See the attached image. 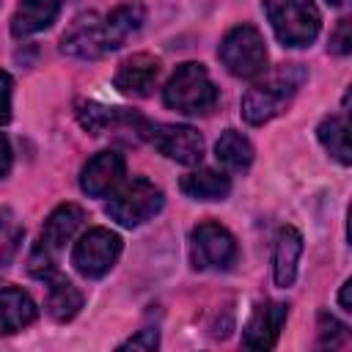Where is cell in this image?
<instances>
[{
  "label": "cell",
  "instance_id": "cell-13",
  "mask_svg": "<svg viewBox=\"0 0 352 352\" xmlns=\"http://www.w3.org/2000/svg\"><path fill=\"white\" fill-rule=\"evenodd\" d=\"M160 77V60L154 55L138 52L118 63V72L113 77V85L126 96H148L154 82Z\"/></svg>",
  "mask_w": 352,
  "mask_h": 352
},
{
  "label": "cell",
  "instance_id": "cell-27",
  "mask_svg": "<svg viewBox=\"0 0 352 352\" xmlns=\"http://www.w3.org/2000/svg\"><path fill=\"white\" fill-rule=\"evenodd\" d=\"M8 170H11V143H8V138L0 132V179H3Z\"/></svg>",
  "mask_w": 352,
  "mask_h": 352
},
{
  "label": "cell",
  "instance_id": "cell-6",
  "mask_svg": "<svg viewBox=\"0 0 352 352\" xmlns=\"http://www.w3.org/2000/svg\"><path fill=\"white\" fill-rule=\"evenodd\" d=\"M165 204L162 190L148 182V179H132L126 182L110 201H107V214L124 228H135L146 220H151Z\"/></svg>",
  "mask_w": 352,
  "mask_h": 352
},
{
  "label": "cell",
  "instance_id": "cell-29",
  "mask_svg": "<svg viewBox=\"0 0 352 352\" xmlns=\"http://www.w3.org/2000/svg\"><path fill=\"white\" fill-rule=\"evenodd\" d=\"M346 0H327V6H344Z\"/></svg>",
  "mask_w": 352,
  "mask_h": 352
},
{
  "label": "cell",
  "instance_id": "cell-25",
  "mask_svg": "<svg viewBox=\"0 0 352 352\" xmlns=\"http://www.w3.org/2000/svg\"><path fill=\"white\" fill-rule=\"evenodd\" d=\"M330 52H336V55H349L352 52V22L349 19H341L338 28L333 30V36H330Z\"/></svg>",
  "mask_w": 352,
  "mask_h": 352
},
{
  "label": "cell",
  "instance_id": "cell-21",
  "mask_svg": "<svg viewBox=\"0 0 352 352\" xmlns=\"http://www.w3.org/2000/svg\"><path fill=\"white\" fill-rule=\"evenodd\" d=\"M214 157H217V162H220L226 170L242 173V170H248L250 162H253V143H250L242 132L226 129V132L217 138V143H214Z\"/></svg>",
  "mask_w": 352,
  "mask_h": 352
},
{
  "label": "cell",
  "instance_id": "cell-14",
  "mask_svg": "<svg viewBox=\"0 0 352 352\" xmlns=\"http://www.w3.org/2000/svg\"><path fill=\"white\" fill-rule=\"evenodd\" d=\"M302 256V234L294 226H283L275 236V248H272V278L275 286L289 289L297 278V264Z\"/></svg>",
  "mask_w": 352,
  "mask_h": 352
},
{
  "label": "cell",
  "instance_id": "cell-24",
  "mask_svg": "<svg viewBox=\"0 0 352 352\" xmlns=\"http://www.w3.org/2000/svg\"><path fill=\"white\" fill-rule=\"evenodd\" d=\"M160 346V333L154 330V327H146V330H138L132 338H126V341H121L118 344V349L124 352V349H143V352H154Z\"/></svg>",
  "mask_w": 352,
  "mask_h": 352
},
{
  "label": "cell",
  "instance_id": "cell-9",
  "mask_svg": "<svg viewBox=\"0 0 352 352\" xmlns=\"http://www.w3.org/2000/svg\"><path fill=\"white\" fill-rule=\"evenodd\" d=\"M236 239L220 223H198L190 234V258L195 270H228L236 261Z\"/></svg>",
  "mask_w": 352,
  "mask_h": 352
},
{
  "label": "cell",
  "instance_id": "cell-18",
  "mask_svg": "<svg viewBox=\"0 0 352 352\" xmlns=\"http://www.w3.org/2000/svg\"><path fill=\"white\" fill-rule=\"evenodd\" d=\"M44 305L55 322H69L82 308V292L66 275H58V270H55L47 278V302Z\"/></svg>",
  "mask_w": 352,
  "mask_h": 352
},
{
  "label": "cell",
  "instance_id": "cell-4",
  "mask_svg": "<svg viewBox=\"0 0 352 352\" xmlns=\"http://www.w3.org/2000/svg\"><path fill=\"white\" fill-rule=\"evenodd\" d=\"M264 14L283 47H308L322 28L314 0H264Z\"/></svg>",
  "mask_w": 352,
  "mask_h": 352
},
{
  "label": "cell",
  "instance_id": "cell-28",
  "mask_svg": "<svg viewBox=\"0 0 352 352\" xmlns=\"http://www.w3.org/2000/svg\"><path fill=\"white\" fill-rule=\"evenodd\" d=\"M352 280H344V286H341V294H338V302H341V308L344 311H352Z\"/></svg>",
  "mask_w": 352,
  "mask_h": 352
},
{
  "label": "cell",
  "instance_id": "cell-2",
  "mask_svg": "<svg viewBox=\"0 0 352 352\" xmlns=\"http://www.w3.org/2000/svg\"><path fill=\"white\" fill-rule=\"evenodd\" d=\"M82 220H85V212L77 204H60L47 214L41 234H38V242L33 245L30 258H28V272L33 278L47 280L55 272L60 250L66 248V242H72V236L77 234Z\"/></svg>",
  "mask_w": 352,
  "mask_h": 352
},
{
  "label": "cell",
  "instance_id": "cell-1",
  "mask_svg": "<svg viewBox=\"0 0 352 352\" xmlns=\"http://www.w3.org/2000/svg\"><path fill=\"white\" fill-rule=\"evenodd\" d=\"M305 80H308V72L300 63H286L272 69L261 82L248 88V94L242 96V118L250 126H261L272 121L286 110V104L297 96Z\"/></svg>",
  "mask_w": 352,
  "mask_h": 352
},
{
  "label": "cell",
  "instance_id": "cell-22",
  "mask_svg": "<svg viewBox=\"0 0 352 352\" xmlns=\"http://www.w3.org/2000/svg\"><path fill=\"white\" fill-rule=\"evenodd\" d=\"M316 138L324 146V151L330 157H336L341 165L352 162V151H349V126L341 116H327L319 126H316Z\"/></svg>",
  "mask_w": 352,
  "mask_h": 352
},
{
  "label": "cell",
  "instance_id": "cell-10",
  "mask_svg": "<svg viewBox=\"0 0 352 352\" xmlns=\"http://www.w3.org/2000/svg\"><path fill=\"white\" fill-rule=\"evenodd\" d=\"M60 50L72 58H80V60H96L102 58L107 50V41H104V22L88 11V14H80L69 30L63 33L60 38Z\"/></svg>",
  "mask_w": 352,
  "mask_h": 352
},
{
  "label": "cell",
  "instance_id": "cell-8",
  "mask_svg": "<svg viewBox=\"0 0 352 352\" xmlns=\"http://www.w3.org/2000/svg\"><path fill=\"white\" fill-rule=\"evenodd\" d=\"M138 135L148 140L160 154L182 165H198L204 157V138L195 126L187 124H148L140 121Z\"/></svg>",
  "mask_w": 352,
  "mask_h": 352
},
{
  "label": "cell",
  "instance_id": "cell-5",
  "mask_svg": "<svg viewBox=\"0 0 352 352\" xmlns=\"http://www.w3.org/2000/svg\"><path fill=\"white\" fill-rule=\"evenodd\" d=\"M217 58L228 74L242 77V80H253L261 72H267L264 36L253 25H236L223 36V41L217 47Z\"/></svg>",
  "mask_w": 352,
  "mask_h": 352
},
{
  "label": "cell",
  "instance_id": "cell-20",
  "mask_svg": "<svg viewBox=\"0 0 352 352\" xmlns=\"http://www.w3.org/2000/svg\"><path fill=\"white\" fill-rule=\"evenodd\" d=\"M179 190L192 201H223L231 192V179L226 173L201 168L190 170L179 179Z\"/></svg>",
  "mask_w": 352,
  "mask_h": 352
},
{
  "label": "cell",
  "instance_id": "cell-26",
  "mask_svg": "<svg viewBox=\"0 0 352 352\" xmlns=\"http://www.w3.org/2000/svg\"><path fill=\"white\" fill-rule=\"evenodd\" d=\"M11 94H14V80L8 72L0 69V126L11 121Z\"/></svg>",
  "mask_w": 352,
  "mask_h": 352
},
{
  "label": "cell",
  "instance_id": "cell-19",
  "mask_svg": "<svg viewBox=\"0 0 352 352\" xmlns=\"http://www.w3.org/2000/svg\"><path fill=\"white\" fill-rule=\"evenodd\" d=\"M146 19V8L140 3H124V6H116L102 22H104V41H107V50H118L129 36H135L140 30Z\"/></svg>",
  "mask_w": 352,
  "mask_h": 352
},
{
  "label": "cell",
  "instance_id": "cell-3",
  "mask_svg": "<svg viewBox=\"0 0 352 352\" xmlns=\"http://www.w3.org/2000/svg\"><path fill=\"white\" fill-rule=\"evenodd\" d=\"M217 99H220L217 85L212 82L206 66L195 60L176 66V72L162 88V102L170 110L184 113V116H206L214 110Z\"/></svg>",
  "mask_w": 352,
  "mask_h": 352
},
{
  "label": "cell",
  "instance_id": "cell-7",
  "mask_svg": "<svg viewBox=\"0 0 352 352\" xmlns=\"http://www.w3.org/2000/svg\"><path fill=\"white\" fill-rule=\"evenodd\" d=\"M121 248H124V242L116 231L96 226V228H88L74 242L72 264L82 278H102L116 267Z\"/></svg>",
  "mask_w": 352,
  "mask_h": 352
},
{
  "label": "cell",
  "instance_id": "cell-11",
  "mask_svg": "<svg viewBox=\"0 0 352 352\" xmlns=\"http://www.w3.org/2000/svg\"><path fill=\"white\" fill-rule=\"evenodd\" d=\"M289 316V305L286 302H275V300H264L256 305V311L250 314L248 324L242 327V346L248 349H272L278 344V336L286 324Z\"/></svg>",
  "mask_w": 352,
  "mask_h": 352
},
{
  "label": "cell",
  "instance_id": "cell-12",
  "mask_svg": "<svg viewBox=\"0 0 352 352\" xmlns=\"http://www.w3.org/2000/svg\"><path fill=\"white\" fill-rule=\"evenodd\" d=\"M124 173H126V162H124V157L118 151H99L96 157H91L82 165L80 187L91 198H104L121 184Z\"/></svg>",
  "mask_w": 352,
  "mask_h": 352
},
{
  "label": "cell",
  "instance_id": "cell-23",
  "mask_svg": "<svg viewBox=\"0 0 352 352\" xmlns=\"http://www.w3.org/2000/svg\"><path fill=\"white\" fill-rule=\"evenodd\" d=\"M346 338H349L346 324L338 322L333 314L319 311V346H324V349H336V346L346 344Z\"/></svg>",
  "mask_w": 352,
  "mask_h": 352
},
{
  "label": "cell",
  "instance_id": "cell-15",
  "mask_svg": "<svg viewBox=\"0 0 352 352\" xmlns=\"http://www.w3.org/2000/svg\"><path fill=\"white\" fill-rule=\"evenodd\" d=\"M38 316V308L33 297L16 286L0 289V336H11L33 324Z\"/></svg>",
  "mask_w": 352,
  "mask_h": 352
},
{
  "label": "cell",
  "instance_id": "cell-16",
  "mask_svg": "<svg viewBox=\"0 0 352 352\" xmlns=\"http://www.w3.org/2000/svg\"><path fill=\"white\" fill-rule=\"evenodd\" d=\"M77 121L85 132L104 135L107 129H116V126H135V132H138L143 118L135 113H126L121 107H107L99 102H80L77 104Z\"/></svg>",
  "mask_w": 352,
  "mask_h": 352
},
{
  "label": "cell",
  "instance_id": "cell-17",
  "mask_svg": "<svg viewBox=\"0 0 352 352\" xmlns=\"http://www.w3.org/2000/svg\"><path fill=\"white\" fill-rule=\"evenodd\" d=\"M60 14V0H22L11 16V33L16 38L47 30Z\"/></svg>",
  "mask_w": 352,
  "mask_h": 352
}]
</instances>
